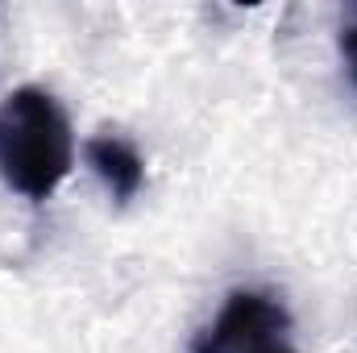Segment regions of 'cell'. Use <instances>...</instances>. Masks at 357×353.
<instances>
[{
    "label": "cell",
    "instance_id": "1",
    "mask_svg": "<svg viewBox=\"0 0 357 353\" xmlns=\"http://www.w3.org/2000/svg\"><path fill=\"white\" fill-rule=\"evenodd\" d=\"M75 167V133L46 88H17L0 100V179L42 204Z\"/></svg>",
    "mask_w": 357,
    "mask_h": 353
},
{
    "label": "cell",
    "instance_id": "2",
    "mask_svg": "<svg viewBox=\"0 0 357 353\" xmlns=\"http://www.w3.org/2000/svg\"><path fill=\"white\" fill-rule=\"evenodd\" d=\"M291 316L287 308L262 295V291H233L220 308V316L191 341V353H245L262 341H274L278 333H287Z\"/></svg>",
    "mask_w": 357,
    "mask_h": 353
},
{
    "label": "cell",
    "instance_id": "3",
    "mask_svg": "<svg viewBox=\"0 0 357 353\" xmlns=\"http://www.w3.org/2000/svg\"><path fill=\"white\" fill-rule=\"evenodd\" d=\"M84 154H88V167L100 175V183L112 191L116 204H129V200L142 191V183H146V163H142V154H137L125 137H112V133L91 137L88 146H84Z\"/></svg>",
    "mask_w": 357,
    "mask_h": 353
},
{
    "label": "cell",
    "instance_id": "4",
    "mask_svg": "<svg viewBox=\"0 0 357 353\" xmlns=\"http://www.w3.org/2000/svg\"><path fill=\"white\" fill-rule=\"evenodd\" d=\"M341 59H345V71H349V80L357 88V4L349 8V17L341 25Z\"/></svg>",
    "mask_w": 357,
    "mask_h": 353
},
{
    "label": "cell",
    "instance_id": "5",
    "mask_svg": "<svg viewBox=\"0 0 357 353\" xmlns=\"http://www.w3.org/2000/svg\"><path fill=\"white\" fill-rule=\"evenodd\" d=\"M245 353H295V350H291L287 341L274 337V341H262V345H254V350H245Z\"/></svg>",
    "mask_w": 357,
    "mask_h": 353
}]
</instances>
